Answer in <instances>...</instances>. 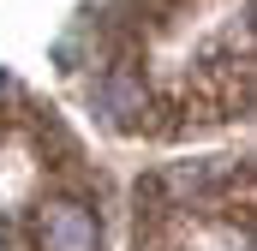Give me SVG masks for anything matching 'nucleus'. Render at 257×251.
Instances as JSON below:
<instances>
[{
	"mask_svg": "<svg viewBox=\"0 0 257 251\" xmlns=\"http://www.w3.org/2000/svg\"><path fill=\"white\" fill-rule=\"evenodd\" d=\"M36 239H42V251H96L102 227L84 203H48L42 221H36Z\"/></svg>",
	"mask_w": 257,
	"mask_h": 251,
	"instance_id": "nucleus-1",
	"label": "nucleus"
},
{
	"mask_svg": "<svg viewBox=\"0 0 257 251\" xmlns=\"http://www.w3.org/2000/svg\"><path fill=\"white\" fill-rule=\"evenodd\" d=\"M108 114H114V120H132V114H138V90H132L126 78L108 84Z\"/></svg>",
	"mask_w": 257,
	"mask_h": 251,
	"instance_id": "nucleus-2",
	"label": "nucleus"
}]
</instances>
